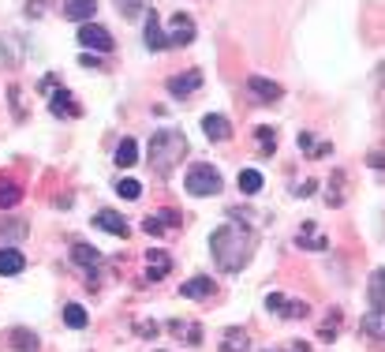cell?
Returning a JSON list of instances; mask_svg holds the SVG:
<instances>
[{"instance_id":"52a82bcc","label":"cell","mask_w":385,"mask_h":352,"mask_svg":"<svg viewBox=\"0 0 385 352\" xmlns=\"http://www.w3.org/2000/svg\"><path fill=\"white\" fill-rule=\"evenodd\" d=\"M94 225L105 229V232H113V237H120V240L131 237V225H127V221L116 214V210H98V214H94Z\"/></svg>"},{"instance_id":"ffe728a7","label":"cell","mask_w":385,"mask_h":352,"mask_svg":"<svg viewBox=\"0 0 385 352\" xmlns=\"http://www.w3.org/2000/svg\"><path fill=\"white\" fill-rule=\"evenodd\" d=\"M8 345L19 348V352H38V337L30 330H23V326H16V330L8 334Z\"/></svg>"},{"instance_id":"9a60e30c","label":"cell","mask_w":385,"mask_h":352,"mask_svg":"<svg viewBox=\"0 0 385 352\" xmlns=\"http://www.w3.org/2000/svg\"><path fill=\"white\" fill-rule=\"evenodd\" d=\"M113 161L120 165V169H131L139 161V142L135 139H120L116 142V154H113Z\"/></svg>"},{"instance_id":"d6986e66","label":"cell","mask_w":385,"mask_h":352,"mask_svg":"<svg viewBox=\"0 0 385 352\" xmlns=\"http://www.w3.org/2000/svg\"><path fill=\"white\" fill-rule=\"evenodd\" d=\"M146 45H150L154 53H161V49L168 45V42H165V30H161V23H157V16H146Z\"/></svg>"},{"instance_id":"ba28073f","label":"cell","mask_w":385,"mask_h":352,"mask_svg":"<svg viewBox=\"0 0 385 352\" xmlns=\"http://www.w3.org/2000/svg\"><path fill=\"white\" fill-rule=\"evenodd\" d=\"M60 11H64V19H71V23H90L94 11H98V0H64Z\"/></svg>"},{"instance_id":"f35d334b","label":"cell","mask_w":385,"mask_h":352,"mask_svg":"<svg viewBox=\"0 0 385 352\" xmlns=\"http://www.w3.org/2000/svg\"><path fill=\"white\" fill-rule=\"evenodd\" d=\"M38 90H42V94H52V90H57V75H45V79H42V86H38Z\"/></svg>"},{"instance_id":"7a4b0ae2","label":"cell","mask_w":385,"mask_h":352,"mask_svg":"<svg viewBox=\"0 0 385 352\" xmlns=\"http://www.w3.org/2000/svg\"><path fill=\"white\" fill-rule=\"evenodd\" d=\"M183 154H188V139L176 127H157L150 139V169L157 176H168L172 165H176Z\"/></svg>"},{"instance_id":"60d3db41","label":"cell","mask_w":385,"mask_h":352,"mask_svg":"<svg viewBox=\"0 0 385 352\" xmlns=\"http://www.w3.org/2000/svg\"><path fill=\"white\" fill-rule=\"evenodd\" d=\"M79 64H83V68H101V60L90 57V53H83V60H79Z\"/></svg>"},{"instance_id":"484cf974","label":"cell","mask_w":385,"mask_h":352,"mask_svg":"<svg viewBox=\"0 0 385 352\" xmlns=\"http://www.w3.org/2000/svg\"><path fill=\"white\" fill-rule=\"evenodd\" d=\"M19 199H23V188H16V184H0V210L16 206Z\"/></svg>"},{"instance_id":"2e32d148","label":"cell","mask_w":385,"mask_h":352,"mask_svg":"<svg viewBox=\"0 0 385 352\" xmlns=\"http://www.w3.org/2000/svg\"><path fill=\"white\" fill-rule=\"evenodd\" d=\"M71 259L79 266H86V270L101 266V251H98V247H90V244H71Z\"/></svg>"},{"instance_id":"30bf717a","label":"cell","mask_w":385,"mask_h":352,"mask_svg":"<svg viewBox=\"0 0 385 352\" xmlns=\"http://www.w3.org/2000/svg\"><path fill=\"white\" fill-rule=\"evenodd\" d=\"M247 90L255 94L258 101H277L285 94L281 83H273V79H262V75H247Z\"/></svg>"},{"instance_id":"7402d4cb","label":"cell","mask_w":385,"mask_h":352,"mask_svg":"<svg viewBox=\"0 0 385 352\" xmlns=\"http://www.w3.org/2000/svg\"><path fill=\"white\" fill-rule=\"evenodd\" d=\"M262 184H265V180H262L258 169H240V191L243 195H258Z\"/></svg>"},{"instance_id":"8992f818","label":"cell","mask_w":385,"mask_h":352,"mask_svg":"<svg viewBox=\"0 0 385 352\" xmlns=\"http://www.w3.org/2000/svg\"><path fill=\"white\" fill-rule=\"evenodd\" d=\"M49 109H52V116H60V120H75V116H83V109H79V101L68 94V90H52Z\"/></svg>"},{"instance_id":"cb8c5ba5","label":"cell","mask_w":385,"mask_h":352,"mask_svg":"<svg viewBox=\"0 0 385 352\" xmlns=\"http://www.w3.org/2000/svg\"><path fill=\"white\" fill-rule=\"evenodd\" d=\"M64 322H68L71 330H83V326L90 322V315H86V311L79 307V304H68V307H64Z\"/></svg>"},{"instance_id":"4fadbf2b","label":"cell","mask_w":385,"mask_h":352,"mask_svg":"<svg viewBox=\"0 0 385 352\" xmlns=\"http://www.w3.org/2000/svg\"><path fill=\"white\" fill-rule=\"evenodd\" d=\"M360 330L370 337V341H381V337H385V311L381 307H370L367 315H363V322H360Z\"/></svg>"},{"instance_id":"83f0119b","label":"cell","mask_w":385,"mask_h":352,"mask_svg":"<svg viewBox=\"0 0 385 352\" xmlns=\"http://www.w3.org/2000/svg\"><path fill=\"white\" fill-rule=\"evenodd\" d=\"M116 4H120V16L124 19H135V16H142L146 0H116Z\"/></svg>"},{"instance_id":"44dd1931","label":"cell","mask_w":385,"mask_h":352,"mask_svg":"<svg viewBox=\"0 0 385 352\" xmlns=\"http://www.w3.org/2000/svg\"><path fill=\"white\" fill-rule=\"evenodd\" d=\"M221 352H251V337L243 330H229L221 337Z\"/></svg>"},{"instance_id":"6da1fadb","label":"cell","mask_w":385,"mask_h":352,"mask_svg":"<svg viewBox=\"0 0 385 352\" xmlns=\"http://www.w3.org/2000/svg\"><path fill=\"white\" fill-rule=\"evenodd\" d=\"M209 247H214V263L221 273H236L251 263V255H255V232L240 221H229V225H221L214 237H209Z\"/></svg>"},{"instance_id":"4dcf8cb0","label":"cell","mask_w":385,"mask_h":352,"mask_svg":"<svg viewBox=\"0 0 385 352\" xmlns=\"http://www.w3.org/2000/svg\"><path fill=\"white\" fill-rule=\"evenodd\" d=\"M370 307H381V273L370 278Z\"/></svg>"},{"instance_id":"d6a6232c","label":"cell","mask_w":385,"mask_h":352,"mask_svg":"<svg viewBox=\"0 0 385 352\" xmlns=\"http://www.w3.org/2000/svg\"><path fill=\"white\" fill-rule=\"evenodd\" d=\"M157 221H161V225H172V229H176V225H183V217L176 214V210H161V214H154Z\"/></svg>"},{"instance_id":"d4e9b609","label":"cell","mask_w":385,"mask_h":352,"mask_svg":"<svg viewBox=\"0 0 385 352\" xmlns=\"http://www.w3.org/2000/svg\"><path fill=\"white\" fill-rule=\"evenodd\" d=\"M281 315H285V319H307V315H311V307L303 304V300H285Z\"/></svg>"},{"instance_id":"603a6c76","label":"cell","mask_w":385,"mask_h":352,"mask_svg":"<svg viewBox=\"0 0 385 352\" xmlns=\"http://www.w3.org/2000/svg\"><path fill=\"white\" fill-rule=\"evenodd\" d=\"M255 135H258V147H262V154H265V158H273V150H277V132H273V127H255Z\"/></svg>"},{"instance_id":"1f68e13d","label":"cell","mask_w":385,"mask_h":352,"mask_svg":"<svg viewBox=\"0 0 385 352\" xmlns=\"http://www.w3.org/2000/svg\"><path fill=\"white\" fill-rule=\"evenodd\" d=\"M135 334H139V337H157V334H161V326L142 319V322H135Z\"/></svg>"},{"instance_id":"8fae6325","label":"cell","mask_w":385,"mask_h":352,"mask_svg":"<svg viewBox=\"0 0 385 352\" xmlns=\"http://www.w3.org/2000/svg\"><path fill=\"white\" fill-rule=\"evenodd\" d=\"M168 270H172V259L161 251V247H154V251H146V281H161Z\"/></svg>"},{"instance_id":"5bb4252c","label":"cell","mask_w":385,"mask_h":352,"mask_svg":"<svg viewBox=\"0 0 385 352\" xmlns=\"http://www.w3.org/2000/svg\"><path fill=\"white\" fill-rule=\"evenodd\" d=\"M180 296H188V300H206V296H214V278H191V281H183V285H180Z\"/></svg>"},{"instance_id":"277c9868","label":"cell","mask_w":385,"mask_h":352,"mask_svg":"<svg viewBox=\"0 0 385 352\" xmlns=\"http://www.w3.org/2000/svg\"><path fill=\"white\" fill-rule=\"evenodd\" d=\"M75 38H79V45L83 49H98V53H109L113 49V34L105 27H98V23H83Z\"/></svg>"},{"instance_id":"4316f807","label":"cell","mask_w":385,"mask_h":352,"mask_svg":"<svg viewBox=\"0 0 385 352\" xmlns=\"http://www.w3.org/2000/svg\"><path fill=\"white\" fill-rule=\"evenodd\" d=\"M337 330H340V311H333V315L326 319V326L318 330V337H322V341H333V337H337Z\"/></svg>"},{"instance_id":"e575fe53","label":"cell","mask_w":385,"mask_h":352,"mask_svg":"<svg viewBox=\"0 0 385 352\" xmlns=\"http://www.w3.org/2000/svg\"><path fill=\"white\" fill-rule=\"evenodd\" d=\"M265 307H270L273 315H281V307H285V296H281V293H270V296H265Z\"/></svg>"},{"instance_id":"7c38bea8","label":"cell","mask_w":385,"mask_h":352,"mask_svg":"<svg viewBox=\"0 0 385 352\" xmlns=\"http://www.w3.org/2000/svg\"><path fill=\"white\" fill-rule=\"evenodd\" d=\"M202 132H206V139H214V142H229L232 139V124L224 120V116H202Z\"/></svg>"},{"instance_id":"d590c367","label":"cell","mask_w":385,"mask_h":352,"mask_svg":"<svg viewBox=\"0 0 385 352\" xmlns=\"http://www.w3.org/2000/svg\"><path fill=\"white\" fill-rule=\"evenodd\" d=\"M26 232V225L19 221V225H8V221H0V237H23Z\"/></svg>"},{"instance_id":"3957f363","label":"cell","mask_w":385,"mask_h":352,"mask_svg":"<svg viewBox=\"0 0 385 352\" xmlns=\"http://www.w3.org/2000/svg\"><path fill=\"white\" fill-rule=\"evenodd\" d=\"M221 173L214 165H206V161H198V165H191L188 169V191L195 195V199H206V195H217L221 191Z\"/></svg>"},{"instance_id":"f546056e","label":"cell","mask_w":385,"mask_h":352,"mask_svg":"<svg viewBox=\"0 0 385 352\" xmlns=\"http://www.w3.org/2000/svg\"><path fill=\"white\" fill-rule=\"evenodd\" d=\"M8 101H11V109H16V120H23L26 109H23V94H19V86H11V90H8Z\"/></svg>"},{"instance_id":"9c48e42d","label":"cell","mask_w":385,"mask_h":352,"mask_svg":"<svg viewBox=\"0 0 385 352\" xmlns=\"http://www.w3.org/2000/svg\"><path fill=\"white\" fill-rule=\"evenodd\" d=\"M165 86H168V94H172V98H188V94H195V90L202 86V72H188V75H172V79H168Z\"/></svg>"},{"instance_id":"f1b7e54d","label":"cell","mask_w":385,"mask_h":352,"mask_svg":"<svg viewBox=\"0 0 385 352\" xmlns=\"http://www.w3.org/2000/svg\"><path fill=\"white\" fill-rule=\"evenodd\" d=\"M116 191H120V199H139V195H142V184H139V180H120V184H116Z\"/></svg>"},{"instance_id":"836d02e7","label":"cell","mask_w":385,"mask_h":352,"mask_svg":"<svg viewBox=\"0 0 385 352\" xmlns=\"http://www.w3.org/2000/svg\"><path fill=\"white\" fill-rule=\"evenodd\" d=\"M142 232H150V237H161V232H165V225H161V221H157V217L150 214V217L142 221Z\"/></svg>"},{"instance_id":"e0dca14e","label":"cell","mask_w":385,"mask_h":352,"mask_svg":"<svg viewBox=\"0 0 385 352\" xmlns=\"http://www.w3.org/2000/svg\"><path fill=\"white\" fill-rule=\"evenodd\" d=\"M23 266H26V259L16 251V247H0V273H4V278L23 273Z\"/></svg>"},{"instance_id":"ab89813d","label":"cell","mask_w":385,"mask_h":352,"mask_svg":"<svg viewBox=\"0 0 385 352\" xmlns=\"http://www.w3.org/2000/svg\"><path fill=\"white\" fill-rule=\"evenodd\" d=\"M296 142H299V150H314V139H311L307 132H299V139H296Z\"/></svg>"},{"instance_id":"5b68a950","label":"cell","mask_w":385,"mask_h":352,"mask_svg":"<svg viewBox=\"0 0 385 352\" xmlns=\"http://www.w3.org/2000/svg\"><path fill=\"white\" fill-rule=\"evenodd\" d=\"M165 42L168 45H176V49H183V45H191L195 42V19L191 16H172V30L165 34Z\"/></svg>"},{"instance_id":"ac0fdd59","label":"cell","mask_w":385,"mask_h":352,"mask_svg":"<svg viewBox=\"0 0 385 352\" xmlns=\"http://www.w3.org/2000/svg\"><path fill=\"white\" fill-rule=\"evenodd\" d=\"M299 247H307V251H326L329 240H326L322 232H318V229L311 225V221H307V225L299 229Z\"/></svg>"},{"instance_id":"b9f144b4","label":"cell","mask_w":385,"mask_h":352,"mask_svg":"<svg viewBox=\"0 0 385 352\" xmlns=\"http://www.w3.org/2000/svg\"><path fill=\"white\" fill-rule=\"evenodd\" d=\"M281 352H311V348L303 345V341H292V345H288V348H281Z\"/></svg>"},{"instance_id":"74e56055","label":"cell","mask_w":385,"mask_h":352,"mask_svg":"<svg viewBox=\"0 0 385 352\" xmlns=\"http://www.w3.org/2000/svg\"><path fill=\"white\" fill-rule=\"evenodd\" d=\"M314 180H303V184H296V188H292V195H314Z\"/></svg>"},{"instance_id":"8d00e7d4","label":"cell","mask_w":385,"mask_h":352,"mask_svg":"<svg viewBox=\"0 0 385 352\" xmlns=\"http://www.w3.org/2000/svg\"><path fill=\"white\" fill-rule=\"evenodd\" d=\"M188 345H191V348L202 345V326H195V322L188 326Z\"/></svg>"}]
</instances>
